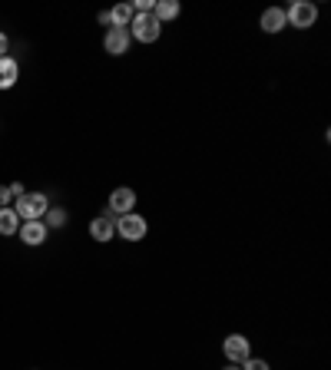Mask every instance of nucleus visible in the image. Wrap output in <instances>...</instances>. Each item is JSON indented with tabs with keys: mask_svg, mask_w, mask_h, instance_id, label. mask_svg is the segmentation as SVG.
Listing matches in <instances>:
<instances>
[{
	"mask_svg": "<svg viewBox=\"0 0 331 370\" xmlns=\"http://www.w3.org/2000/svg\"><path fill=\"white\" fill-rule=\"evenodd\" d=\"M47 208H50V202L43 192H23V195H17V205H14L17 219H23V222H43Z\"/></svg>",
	"mask_w": 331,
	"mask_h": 370,
	"instance_id": "1",
	"label": "nucleus"
},
{
	"mask_svg": "<svg viewBox=\"0 0 331 370\" xmlns=\"http://www.w3.org/2000/svg\"><path fill=\"white\" fill-rule=\"evenodd\" d=\"M163 34V23L152 17V14H136L133 23H129V37L139 40V43H156Z\"/></svg>",
	"mask_w": 331,
	"mask_h": 370,
	"instance_id": "2",
	"label": "nucleus"
},
{
	"mask_svg": "<svg viewBox=\"0 0 331 370\" xmlns=\"http://www.w3.org/2000/svg\"><path fill=\"white\" fill-rule=\"evenodd\" d=\"M285 20H288V27H295V30H308V27H315V20H318V7H315L312 0H295L292 7L285 10Z\"/></svg>",
	"mask_w": 331,
	"mask_h": 370,
	"instance_id": "3",
	"label": "nucleus"
},
{
	"mask_svg": "<svg viewBox=\"0 0 331 370\" xmlns=\"http://www.w3.org/2000/svg\"><path fill=\"white\" fill-rule=\"evenodd\" d=\"M149 232V222L143 215H136V212H129V215H119L116 219V235L126 241H143Z\"/></svg>",
	"mask_w": 331,
	"mask_h": 370,
	"instance_id": "4",
	"label": "nucleus"
},
{
	"mask_svg": "<svg viewBox=\"0 0 331 370\" xmlns=\"http://www.w3.org/2000/svg\"><path fill=\"white\" fill-rule=\"evenodd\" d=\"M222 351L229 357V364H242V360L252 357V344H249L245 334H229V337L222 341Z\"/></svg>",
	"mask_w": 331,
	"mask_h": 370,
	"instance_id": "5",
	"label": "nucleus"
},
{
	"mask_svg": "<svg viewBox=\"0 0 331 370\" xmlns=\"http://www.w3.org/2000/svg\"><path fill=\"white\" fill-rule=\"evenodd\" d=\"M133 208H136V192H133V188H126V185L113 188V192H110V212H106V215L119 219V215H129Z\"/></svg>",
	"mask_w": 331,
	"mask_h": 370,
	"instance_id": "6",
	"label": "nucleus"
},
{
	"mask_svg": "<svg viewBox=\"0 0 331 370\" xmlns=\"http://www.w3.org/2000/svg\"><path fill=\"white\" fill-rule=\"evenodd\" d=\"M129 43H133V37H129V30H123V27H110L106 37H103V47H106V53L110 56L129 53Z\"/></svg>",
	"mask_w": 331,
	"mask_h": 370,
	"instance_id": "7",
	"label": "nucleus"
},
{
	"mask_svg": "<svg viewBox=\"0 0 331 370\" xmlns=\"http://www.w3.org/2000/svg\"><path fill=\"white\" fill-rule=\"evenodd\" d=\"M20 241H23V245H30V248H37V245H43V241H47V235H50V228H47V225L43 222H23L20 225Z\"/></svg>",
	"mask_w": 331,
	"mask_h": 370,
	"instance_id": "8",
	"label": "nucleus"
},
{
	"mask_svg": "<svg viewBox=\"0 0 331 370\" xmlns=\"http://www.w3.org/2000/svg\"><path fill=\"white\" fill-rule=\"evenodd\" d=\"M113 235H116V219H113V215H100V219H93L90 222V238L110 241Z\"/></svg>",
	"mask_w": 331,
	"mask_h": 370,
	"instance_id": "9",
	"label": "nucleus"
},
{
	"mask_svg": "<svg viewBox=\"0 0 331 370\" xmlns=\"http://www.w3.org/2000/svg\"><path fill=\"white\" fill-rule=\"evenodd\" d=\"M20 79V63L14 56H0V90H10Z\"/></svg>",
	"mask_w": 331,
	"mask_h": 370,
	"instance_id": "10",
	"label": "nucleus"
},
{
	"mask_svg": "<svg viewBox=\"0 0 331 370\" xmlns=\"http://www.w3.org/2000/svg\"><path fill=\"white\" fill-rule=\"evenodd\" d=\"M285 23H288V20H285V10H282V7H269V10L262 14V30H265V34H282Z\"/></svg>",
	"mask_w": 331,
	"mask_h": 370,
	"instance_id": "11",
	"label": "nucleus"
},
{
	"mask_svg": "<svg viewBox=\"0 0 331 370\" xmlns=\"http://www.w3.org/2000/svg\"><path fill=\"white\" fill-rule=\"evenodd\" d=\"M183 14V7H179V0H156V7H152V17L166 23V20H176Z\"/></svg>",
	"mask_w": 331,
	"mask_h": 370,
	"instance_id": "12",
	"label": "nucleus"
},
{
	"mask_svg": "<svg viewBox=\"0 0 331 370\" xmlns=\"http://www.w3.org/2000/svg\"><path fill=\"white\" fill-rule=\"evenodd\" d=\"M17 232H20V219L14 212V205L0 208V235H17Z\"/></svg>",
	"mask_w": 331,
	"mask_h": 370,
	"instance_id": "13",
	"label": "nucleus"
},
{
	"mask_svg": "<svg viewBox=\"0 0 331 370\" xmlns=\"http://www.w3.org/2000/svg\"><path fill=\"white\" fill-rule=\"evenodd\" d=\"M113 17V27H123V30H129V23H133V17H136V10H133V3H116L110 10Z\"/></svg>",
	"mask_w": 331,
	"mask_h": 370,
	"instance_id": "14",
	"label": "nucleus"
},
{
	"mask_svg": "<svg viewBox=\"0 0 331 370\" xmlns=\"http://www.w3.org/2000/svg\"><path fill=\"white\" fill-rule=\"evenodd\" d=\"M47 228H63L67 225V212L63 208H47Z\"/></svg>",
	"mask_w": 331,
	"mask_h": 370,
	"instance_id": "15",
	"label": "nucleus"
},
{
	"mask_svg": "<svg viewBox=\"0 0 331 370\" xmlns=\"http://www.w3.org/2000/svg\"><path fill=\"white\" fill-rule=\"evenodd\" d=\"M239 367L242 370H269V364H265L262 357H249V360H242Z\"/></svg>",
	"mask_w": 331,
	"mask_h": 370,
	"instance_id": "16",
	"label": "nucleus"
},
{
	"mask_svg": "<svg viewBox=\"0 0 331 370\" xmlns=\"http://www.w3.org/2000/svg\"><path fill=\"white\" fill-rule=\"evenodd\" d=\"M10 202H14V192H10V185H0V208H7Z\"/></svg>",
	"mask_w": 331,
	"mask_h": 370,
	"instance_id": "17",
	"label": "nucleus"
},
{
	"mask_svg": "<svg viewBox=\"0 0 331 370\" xmlns=\"http://www.w3.org/2000/svg\"><path fill=\"white\" fill-rule=\"evenodd\" d=\"M96 20H100V23H106V27H113V17H110V10H100V14H96Z\"/></svg>",
	"mask_w": 331,
	"mask_h": 370,
	"instance_id": "18",
	"label": "nucleus"
},
{
	"mask_svg": "<svg viewBox=\"0 0 331 370\" xmlns=\"http://www.w3.org/2000/svg\"><path fill=\"white\" fill-rule=\"evenodd\" d=\"M0 56H7V34H0Z\"/></svg>",
	"mask_w": 331,
	"mask_h": 370,
	"instance_id": "19",
	"label": "nucleus"
},
{
	"mask_svg": "<svg viewBox=\"0 0 331 370\" xmlns=\"http://www.w3.org/2000/svg\"><path fill=\"white\" fill-rule=\"evenodd\" d=\"M225 370H242V367H239V364H229V367H225Z\"/></svg>",
	"mask_w": 331,
	"mask_h": 370,
	"instance_id": "20",
	"label": "nucleus"
}]
</instances>
